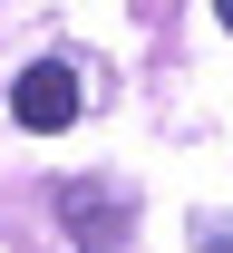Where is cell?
I'll use <instances>...</instances> for the list:
<instances>
[{"label": "cell", "mask_w": 233, "mask_h": 253, "mask_svg": "<svg viewBox=\"0 0 233 253\" xmlns=\"http://www.w3.org/2000/svg\"><path fill=\"white\" fill-rule=\"evenodd\" d=\"M10 117L30 126V136H59V126L78 117V68L68 59H30L20 78H10Z\"/></svg>", "instance_id": "6da1fadb"}, {"label": "cell", "mask_w": 233, "mask_h": 253, "mask_svg": "<svg viewBox=\"0 0 233 253\" xmlns=\"http://www.w3.org/2000/svg\"><path fill=\"white\" fill-rule=\"evenodd\" d=\"M214 20H224V30H233V0H214Z\"/></svg>", "instance_id": "7a4b0ae2"}]
</instances>
